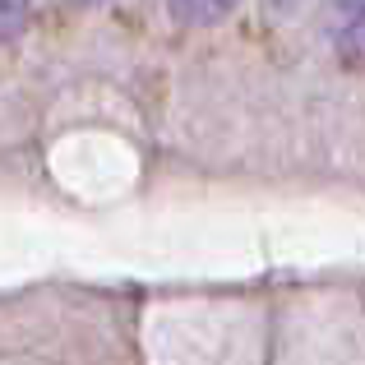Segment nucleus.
I'll list each match as a JSON object with an SVG mask.
<instances>
[{"mask_svg": "<svg viewBox=\"0 0 365 365\" xmlns=\"http://www.w3.org/2000/svg\"><path fill=\"white\" fill-rule=\"evenodd\" d=\"M241 0H167V14L176 19L180 28H213L222 24Z\"/></svg>", "mask_w": 365, "mask_h": 365, "instance_id": "nucleus-2", "label": "nucleus"}, {"mask_svg": "<svg viewBox=\"0 0 365 365\" xmlns=\"http://www.w3.org/2000/svg\"><path fill=\"white\" fill-rule=\"evenodd\" d=\"M333 37L347 56H365V0H329L324 5Z\"/></svg>", "mask_w": 365, "mask_h": 365, "instance_id": "nucleus-1", "label": "nucleus"}, {"mask_svg": "<svg viewBox=\"0 0 365 365\" xmlns=\"http://www.w3.org/2000/svg\"><path fill=\"white\" fill-rule=\"evenodd\" d=\"M65 5H107V0H65Z\"/></svg>", "mask_w": 365, "mask_h": 365, "instance_id": "nucleus-4", "label": "nucleus"}, {"mask_svg": "<svg viewBox=\"0 0 365 365\" xmlns=\"http://www.w3.org/2000/svg\"><path fill=\"white\" fill-rule=\"evenodd\" d=\"M28 14H33V0H0V42H14L28 28Z\"/></svg>", "mask_w": 365, "mask_h": 365, "instance_id": "nucleus-3", "label": "nucleus"}]
</instances>
